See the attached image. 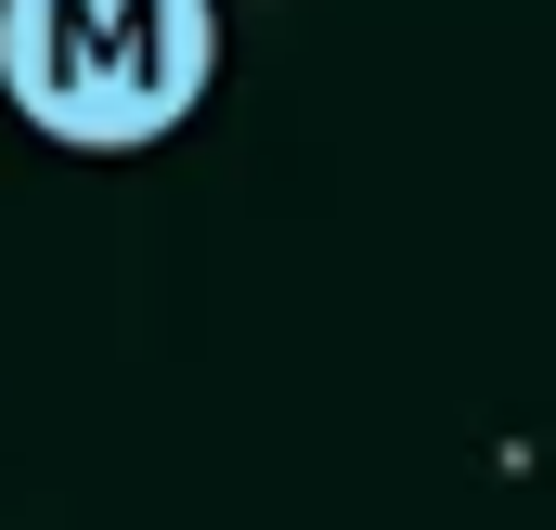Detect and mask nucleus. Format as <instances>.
I'll return each mask as SVG.
<instances>
[{
    "label": "nucleus",
    "instance_id": "f257e3e1",
    "mask_svg": "<svg viewBox=\"0 0 556 530\" xmlns=\"http://www.w3.org/2000/svg\"><path fill=\"white\" fill-rule=\"evenodd\" d=\"M207 65H220L207 0H0V91L78 155L168 142Z\"/></svg>",
    "mask_w": 556,
    "mask_h": 530
}]
</instances>
